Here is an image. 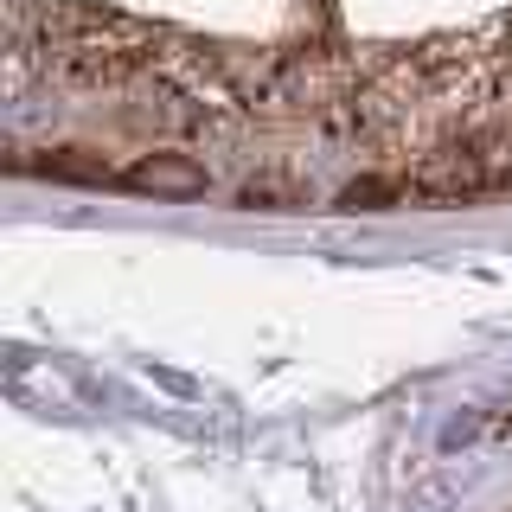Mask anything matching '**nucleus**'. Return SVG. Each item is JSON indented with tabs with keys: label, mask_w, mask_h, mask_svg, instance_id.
Instances as JSON below:
<instances>
[{
	"label": "nucleus",
	"mask_w": 512,
	"mask_h": 512,
	"mask_svg": "<svg viewBox=\"0 0 512 512\" xmlns=\"http://www.w3.org/2000/svg\"><path fill=\"white\" fill-rule=\"evenodd\" d=\"M128 192H154V199H199L212 186V173L199 167L192 154H141L128 173H116Z\"/></svg>",
	"instance_id": "1"
},
{
	"label": "nucleus",
	"mask_w": 512,
	"mask_h": 512,
	"mask_svg": "<svg viewBox=\"0 0 512 512\" xmlns=\"http://www.w3.org/2000/svg\"><path fill=\"white\" fill-rule=\"evenodd\" d=\"M39 173H45V180H90V186H109V180H116V173H109V160H103V154H84V148L45 154Z\"/></svg>",
	"instance_id": "2"
},
{
	"label": "nucleus",
	"mask_w": 512,
	"mask_h": 512,
	"mask_svg": "<svg viewBox=\"0 0 512 512\" xmlns=\"http://www.w3.org/2000/svg\"><path fill=\"white\" fill-rule=\"evenodd\" d=\"M397 192H404L397 180H352V186L340 192V205H346V212H378L384 199H397Z\"/></svg>",
	"instance_id": "3"
}]
</instances>
